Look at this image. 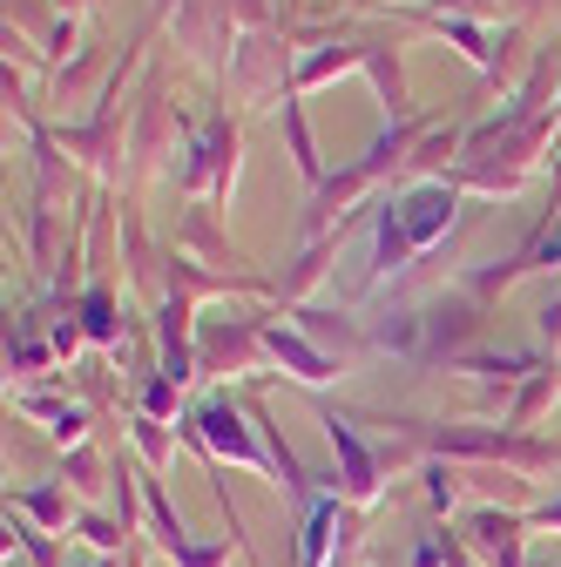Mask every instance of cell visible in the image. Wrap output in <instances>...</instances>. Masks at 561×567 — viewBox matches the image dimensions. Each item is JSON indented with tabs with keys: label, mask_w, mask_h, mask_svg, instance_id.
I'll return each mask as SVG.
<instances>
[{
	"label": "cell",
	"mask_w": 561,
	"mask_h": 567,
	"mask_svg": "<svg viewBox=\"0 0 561 567\" xmlns=\"http://www.w3.org/2000/svg\"><path fill=\"white\" fill-rule=\"evenodd\" d=\"M453 217V183H419L406 189L399 203L379 209V257H373V277H392L412 250H427Z\"/></svg>",
	"instance_id": "6da1fadb"
},
{
	"label": "cell",
	"mask_w": 561,
	"mask_h": 567,
	"mask_svg": "<svg viewBox=\"0 0 561 567\" xmlns=\"http://www.w3.org/2000/svg\"><path fill=\"white\" fill-rule=\"evenodd\" d=\"M419 135V122H399V128H386L373 150H366V163H353L345 176H325V189L312 196V217H305V237H318V230H332V217H338V203H353L359 189H373L392 163H399V150Z\"/></svg>",
	"instance_id": "7a4b0ae2"
},
{
	"label": "cell",
	"mask_w": 561,
	"mask_h": 567,
	"mask_svg": "<svg viewBox=\"0 0 561 567\" xmlns=\"http://www.w3.org/2000/svg\"><path fill=\"white\" fill-rule=\"evenodd\" d=\"M183 440H190L196 453H210V460L271 466V453H264V440H257V425L237 419V399H210V405H196V419L183 425Z\"/></svg>",
	"instance_id": "3957f363"
},
{
	"label": "cell",
	"mask_w": 561,
	"mask_h": 567,
	"mask_svg": "<svg viewBox=\"0 0 561 567\" xmlns=\"http://www.w3.org/2000/svg\"><path fill=\"white\" fill-rule=\"evenodd\" d=\"M318 425H325V440H332V453H338V480H345V501L353 507H373L379 501V486H386V466H379V453L373 446H359V433H353V419H338L332 405L318 412Z\"/></svg>",
	"instance_id": "277c9868"
},
{
	"label": "cell",
	"mask_w": 561,
	"mask_h": 567,
	"mask_svg": "<svg viewBox=\"0 0 561 567\" xmlns=\"http://www.w3.org/2000/svg\"><path fill=\"white\" fill-rule=\"evenodd\" d=\"M264 351V324L251 318H210L196 344V372H251Z\"/></svg>",
	"instance_id": "5b68a950"
},
{
	"label": "cell",
	"mask_w": 561,
	"mask_h": 567,
	"mask_svg": "<svg viewBox=\"0 0 561 567\" xmlns=\"http://www.w3.org/2000/svg\"><path fill=\"white\" fill-rule=\"evenodd\" d=\"M467 540H473L480 560H494V567H528V560H521V520L501 514V507L467 514Z\"/></svg>",
	"instance_id": "8992f818"
},
{
	"label": "cell",
	"mask_w": 561,
	"mask_h": 567,
	"mask_svg": "<svg viewBox=\"0 0 561 567\" xmlns=\"http://www.w3.org/2000/svg\"><path fill=\"white\" fill-rule=\"evenodd\" d=\"M231 176H237V128H231V122H210V135L196 142V156H190L183 183H190V189H203V183L231 189Z\"/></svg>",
	"instance_id": "52a82bcc"
},
{
	"label": "cell",
	"mask_w": 561,
	"mask_h": 567,
	"mask_svg": "<svg viewBox=\"0 0 561 567\" xmlns=\"http://www.w3.org/2000/svg\"><path fill=\"white\" fill-rule=\"evenodd\" d=\"M264 351H271L277 365H292V372H298L305 385H325V379L338 372V365L325 359V351H312V344H305L298 331H285V324H264Z\"/></svg>",
	"instance_id": "ba28073f"
},
{
	"label": "cell",
	"mask_w": 561,
	"mask_h": 567,
	"mask_svg": "<svg viewBox=\"0 0 561 567\" xmlns=\"http://www.w3.org/2000/svg\"><path fill=\"white\" fill-rule=\"evenodd\" d=\"M271 82H285V48L277 41H244L237 48V89L244 95H271Z\"/></svg>",
	"instance_id": "9c48e42d"
},
{
	"label": "cell",
	"mask_w": 561,
	"mask_h": 567,
	"mask_svg": "<svg viewBox=\"0 0 561 567\" xmlns=\"http://www.w3.org/2000/svg\"><path fill=\"white\" fill-rule=\"evenodd\" d=\"M298 324H305V331H312V338L325 344V359H332V365H338V359H353V351L366 344V338H359L353 324L338 318V311H298Z\"/></svg>",
	"instance_id": "30bf717a"
},
{
	"label": "cell",
	"mask_w": 561,
	"mask_h": 567,
	"mask_svg": "<svg viewBox=\"0 0 561 567\" xmlns=\"http://www.w3.org/2000/svg\"><path fill=\"white\" fill-rule=\"evenodd\" d=\"M373 61V48H325V54H312L305 68H298V89H318V82H332V75H353V68H366Z\"/></svg>",
	"instance_id": "8fae6325"
},
{
	"label": "cell",
	"mask_w": 561,
	"mask_h": 567,
	"mask_svg": "<svg viewBox=\"0 0 561 567\" xmlns=\"http://www.w3.org/2000/svg\"><path fill=\"white\" fill-rule=\"evenodd\" d=\"M285 135H292V156H298L305 183H312V189H325V163H318V150H312V128H305V109H298V95H285Z\"/></svg>",
	"instance_id": "7c38bea8"
},
{
	"label": "cell",
	"mask_w": 561,
	"mask_h": 567,
	"mask_svg": "<svg viewBox=\"0 0 561 567\" xmlns=\"http://www.w3.org/2000/svg\"><path fill=\"white\" fill-rule=\"evenodd\" d=\"M14 514H34V520L61 527V520H68V486H34V493H21Z\"/></svg>",
	"instance_id": "4fadbf2b"
},
{
	"label": "cell",
	"mask_w": 561,
	"mask_h": 567,
	"mask_svg": "<svg viewBox=\"0 0 561 567\" xmlns=\"http://www.w3.org/2000/svg\"><path fill=\"white\" fill-rule=\"evenodd\" d=\"M231 540H237V534H224V540H176L170 560H176V567H224V560H231Z\"/></svg>",
	"instance_id": "5bb4252c"
},
{
	"label": "cell",
	"mask_w": 561,
	"mask_h": 567,
	"mask_svg": "<svg viewBox=\"0 0 561 567\" xmlns=\"http://www.w3.org/2000/svg\"><path fill=\"white\" fill-rule=\"evenodd\" d=\"M554 392H561V365H541V372L528 379V392H521V405H514V425H528V419H534V412H541V405H548Z\"/></svg>",
	"instance_id": "9a60e30c"
},
{
	"label": "cell",
	"mask_w": 561,
	"mask_h": 567,
	"mask_svg": "<svg viewBox=\"0 0 561 567\" xmlns=\"http://www.w3.org/2000/svg\"><path fill=\"white\" fill-rule=\"evenodd\" d=\"M366 68H373V82H379V102H386V109L399 115V109H406V82H399V61H392L386 48H373V61H366Z\"/></svg>",
	"instance_id": "2e32d148"
},
{
	"label": "cell",
	"mask_w": 561,
	"mask_h": 567,
	"mask_svg": "<svg viewBox=\"0 0 561 567\" xmlns=\"http://www.w3.org/2000/svg\"><path fill=\"white\" fill-rule=\"evenodd\" d=\"M82 318H89V338H102V344L115 338V311H109V291H89V298H82Z\"/></svg>",
	"instance_id": "e0dca14e"
},
{
	"label": "cell",
	"mask_w": 561,
	"mask_h": 567,
	"mask_svg": "<svg viewBox=\"0 0 561 567\" xmlns=\"http://www.w3.org/2000/svg\"><path fill=\"white\" fill-rule=\"evenodd\" d=\"M427 501H434L440 514H447V507L460 501V486H453V473H447V466H427Z\"/></svg>",
	"instance_id": "ac0fdd59"
},
{
	"label": "cell",
	"mask_w": 561,
	"mask_h": 567,
	"mask_svg": "<svg viewBox=\"0 0 561 567\" xmlns=\"http://www.w3.org/2000/svg\"><path fill=\"white\" fill-rule=\"evenodd\" d=\"M68 486H82V493H95V486H102V480H95V460H89L82 446L68 453Z\"/></svg>",
	"instance_id": "d6986e66"
},
{
	"label": "cell",
	"mask_w": 561,
	"mask_h": 567,
	"mask_svg": "<svg viewBox=\"0 0 561 567\" xmlns=\"http://www.w3.org/2000/svg\"><path fill=\"white\" fill-rule=\"evenodd\" d=\"M534 527H554V534H561V501H548V507H534Z\"/></svg>",
	"instance_id": "ffe728a7"
},
{
	"label": "cell",
	"mask_w": 561,
	"mask_h": 567,
	"mask_svg": "<svg viewBox=\"0 0 561 567\" xmlns=\"http://www.w3.org/2000/svg\"><path fill=\"white\" fill-rule=\"evenodd\" d=\"M68 567H122L115 554H102V560H68Z\"/></svg>",
	"instance_id": "44dd1931"
},
{
	"label": "cell",
	"mask_w": 561,
	"mask_h": 567,
	"mask_svg": "<svg viewBox=\"0 0 561 567\" xmlns=\"http://www.w3.org/2000/svg\"><path fill=\"white\" fill-rule=\"evenodd\" d=\"M541 567H554V560H541Z\"/></svg>",
	"instance_id": "7402d4cb"
},
{
	"label": "cell",
	"mask_w": 561,
	"mask_h": 567,
	"mask_svg": "<svg viewBox=\"0 0 561 567\" xmlns=\"http://www.w3.org/2000/svg\"><path fill=\"white\" fill-rule=\"evenodd\" d=\"M554 122H561V115H554Z\"/></svg>",
	"instance_id": "603a6c76"
}]
</instances>
